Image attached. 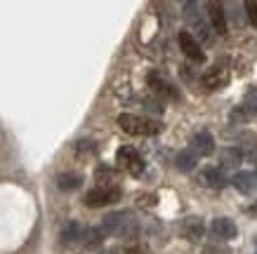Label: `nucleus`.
Returning <instances> with one entry per match:
<instances>
[{"instance_id": "obj_1", "label": "nucleus", "mask_w": 257, "mask_h": 254, "mask_svg": "<svg viewBox=\"0 0 257 254\" xmlns=\"http://www.w3.org/2000/svg\"><path fill=\"white\" fill-rule=\"evenodd\" d=\"M118 125L120 130L127 132V134H135V137H154L163 130V125L151 120V118H142L135 116V113H120L118 116Z\"/></svg>"}, {"instance_id": "obj_2", "label": "nucleus", "mask_w": 257, "mask_h": 254, "mask_svg": "<svg viewBox=\"0 0 257 254\" xmlns=\"http://www.w3.org/2000/svg\"><path fill=\"white\" fill-rule=\"evenodd\" d=\"M99 231L104 235H120V238H130L137 226H135V219L130 212H113V214H106L104 221H101Z\"/></svg>"}, {"instance_id": "obj_3", "label": "nucleus", "mask_w": 257, "mask_h": 254, "mask_svg": "<svg viewBox=\"0 0 257 254\" xmlns=\"http://www.w3.org/2000/svg\"><path fill=\"white\" fill-rule=\"evenodd\" d=\"M120 198V188L116 186H97L92 191L85 193V207L90 209H97V207H104V205H111Z\"/></svg>"}, {"instance_id": "obj_4", "label": "nucleus", "mask_w": 257, "mask_h": 254, "mask_svg": "<svg viewBox=\"0 0 257 254\" xmlns=\"http://www.w3.org/2000/svg\"><path fill=\"white\" fill-rule=\"evenodd\" d=\"M116 160L120 167H125L133 177H140L142 172H144V158H142L133 146H120L116 153Z\"/></svg>"}, {"instance_id": "obj_5", "label": "nucleus", "mask_w": 257, "mask_h": 254, "mask_svg": "<svg viewBox=\"0 0 257 254\" xmlns=\"http://www.w3.org/2000/svg\"><path fill=\"white\" fill-rule=\"evenodd\" d=\"M177 40H179V50L187 54L189 59H194V62H205V54H203L201 45H198V40H196L189 31H182L177 36Z\"/></svg>"}, {"instance_id": "obj_6", "label": "nucleus", "mask_w": 257, "mask_h": 254, "mask_svg": "<svg viewBox=\"0 0 257 254\" xmlns=\"http://www.w3.org/2000/svg\"><path fill=\"white\" fill-rule=\"evenodd\" d=\"M210 233L215 235L217 240H234L238 235V228H236V223L231 219H226V216H219V219H212L210 223Z\"/></svg>"}, {"instance_id": "obj_7", "label": "nucleus", "mask_w": 257, "mask_h": 254, "mask_svg": "<svg viewBox=\"0 0 257 254\" xmlns=\"http://www.w3.org/2000/svg\"><path fill=\"white\" fill-rule=\"evenodd\" d=\"M191 151L196 155H212L215 153V139H212L210 132H196L191 137Z\"/></svg>"}, {"instance_id": "obj_8", "label": "nucleus", "mask_w": 257, "mask_h": 254, "mask_svg": "<svg viewBox=\"0 0 257 254\" xmlns=\"http://www.w3.org/2000/svg\"><path fill=\"white\" fill-rule=\"evenodd\" d=\"M201 184L203 186H208V188H212V191H222L226 186V177H224V172L217 167H205L201 172Z\"/></svg>"}, {"instance_id": "obj_9", "label": "nucleus", "mask_w": 257, "mask_h": 254, "mask_svg": "<svg viewBox=\"0 0 257 254\" xmlns=\"http://www.w3.org/2000/svg\"><path fill=\"white\" fill-rule=\"evenodd\" d=\"M226 83H229V71L222 69V66H212V69H208L205 76H203V85L210 87V90H219V87H224Z\"/></svg>"}, {"instance_id": "obj_10", "label": "nucleus", "mask_w": 257, "mask_h": 254, "mask_svg": "<svg viewBox=\"0 0 257 254\" xmlns=\"http://www.w3.org/2000/svg\"><path fill=\"white\" fill-rule=\"evenodd\" d=\"M208 15H210L212 29L217 31V36H226V12L222 3H208Z\"/></svg>"}, {"instance_id": "obj_11", "label": "nucleus", "mask_w": 257, "mask_h": 254, "mask_svg": "<svg viewBox=\"0 0 257 254\" xmlns=\"http://www.w3.org/2000/svg\"><path fill=\"white\" fill-rule=\"evenodd\" d=\"M203 231H205V226H203L201 216H189V219H184V223H182V233H184V238L191 240V242H198V240L203 238Z\"/></svg>"}, {"instance_id": "obj_12", "label": "nucleus", "mask_w": 257, "mask_h": 254, "mask_svg": "<svg viewBox=\"0 0 257 254\" xmlns=\"http://www.w3.org/2000/svg\"><path fill=\"white\" fill-rule=\"evenodd\" d=\"M231 184H234L236 191H241L245 193V195H250V193L255 191V186H257V179L252 172H236L234 179H231Z\"/></svg>"}, {"instance_id": "obj_13", "label": "nucleus", "mask_w": 257, "mask_h": 254, "mask_svg": "<svg viewBox=\"0 0 257 254\" xmlns=\"http://www.w3.org/2000/svg\"><path fill=\"white\" fill-rule=\"evenodd\" d=\"M57 186H59V191H64V193L78 191L80 186H83V177H80L78 172H62V174L57 177Z\"/></svg>"}, {"instance_id": "obj_14", "label": "nucleus", "mask_w": 257, "mask_h": 254, "mask_svg": "<svg viewBox=\"0 0 257 254\" xmlns=\"http://www.w3.org/2000/svg\"><path fill=\"white\" fill-rule=\"evenodd\" d=\"M83 233H85V228H83L78 221H69L62 231V245L71 247V245H76V242H80V240H83Z\"/></svg>"}, {"instance_id": "obj_15", "label": "nucleus", "mask_w": 257, "mask_h": 254, "mask_svg": "<svg viewBox=\"0 0 257 254\" xmlns=\"http://www.w3.org/2000/svg\"><path fill=\"white\" fill-rule=\"evenodd\" d=\"M196 165H198V155L194 153V151H179L177 158H175V167L179 169V172H184V174H189V172H194Z\"/></svg>"}, {"instance_id": "obj_16", "label": "nucleus", "mask_w": 257, "mask_h": 254, "mask_svg": "<svg viewBox=\"0 0 257 254\" xmlns=\"http://www.w3.org/2000/svg\"><path fill=\"white\" fill-rule=\"evenodd\" d=\"M219 162H222V167H229V169H236L238 165L243 162V151L238 146H229L224 148L222 153H219Z\"/></svg>"}, {"instance_id": "obj_17", "label": "nucleus", "mask_w": 257, "mask_h": 254, "mask_svg": "<svg viewBox=\"0 0 257 254\" xmlns=\"http://www.w3.org/2000/svg\"><path fill=\"white\" fill-rule=\"evenodd\" d=\"M149 85L154 87V92L165 94V97H170V99H179L177 90H172V85H170V83H165L163 78H158L156 73H151V76H149Z\"/></svg>"}, {"instance_id": "obj_18", "label": "nucleus", "mask_w": 257, "mask_h": 254, "mask_svg": "<svg viewBox=\"0 0 257 254\" xmlns=\"http://www.w3.org/2000/svg\"><path fill=\"white\" fill-rule=\"evenodd\" d=\"M101 240H104V233L99 231V228H85V233H83V247L85 249H94V247L101 245Z\"/></svg>"}, {"instance_id": "obj_19", "label": "nucleus", "mask_w": 257, "mask_h": 254, "mask_svg": "<svg viewBox=\"0 0 257 254\" xmlns=\"http://www.w3.org/2000/svg\"><path fill=\"white\" fill-rule=\"evenodd\" d=\"M243 111H245L250 118L257 116V90H250V92L245 94V99H243Z\"/></svg>"}, {"instance_id": "obj_20", "label": "nucleus", "mask_w": 257, "mask_h": 254, "mask_svg": "<svg viewBox=\"0 0 257 254\" xmlns=\"http://www.w3.org/2000/svg\"><path fill=\"white\" fill-rule=\"evenodd\" d=\"M203 254H231V249L224 245H219V242H210V245L203 247Z\"/></svg>"}, {"instance_id": "obj_21", "label": "nucleus", "mask_w": 257, "mask_h": 254, "mask_svg": "<svg viewBox=\"0 0 257 254\" xmlns=\"http://www.w3.org/2000/svg\"><path fill=\"white\" fill-rule=\"evenodd\" d=\"M243 8H245V12H248V19H250V24H255V26H257V3H252V0H248V3H245Z\"/></svg>"}, {"instance_id": "obj_22", "label": "nucleus", "mask_w": 257, "mask_h": 254, "mask_svg": "<svg viewBox=\"0 0 257 254\" xmlns=\"http://www.w3.org/2000/svg\"><path fill=\"white\" fill-rule=\"evenodd\" d=\"M231 123H245V120H248V113H245V111H243V106H238V108H234V111H231Z\"/></svg>"}, {"instance_id": "obj_23", "label": "nucleus", "mask_w": 257, "mask_h": 254, "mask_svg": "<svg viewBox=\"0 0 257 254\" xmlns=\"http://www.w3.org/2000/svg\"><path fill=\"white\" fill-rule=\"evenodd\" d=\"M104 254H118V249H106Z\"/></svg>"}, {"instance_id": "obj_24", "label": "nucleus", "mask_w": 257, "mask_h": 254, "mask_svg": "<svg viewBox=\"0 0 257 254\" xmlns=\"http://www.w3.org/2000/svg\"><path fill=\"white\" fill-rule=\"evenodd\" d=\"M255 179H257V169H255Z\"/></svg>"}]
</instances>
